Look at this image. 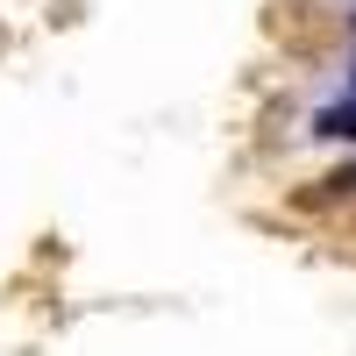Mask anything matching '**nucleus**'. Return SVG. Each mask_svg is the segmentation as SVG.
<instances>
[{"label": "nucleus", "instance_id": "f257e3e1", "mask_svg": "<svg viewBox=\"0 0 356 356\" xmlns=\"http://www.w3.org/2000/svg\"><path fill=\"white\" fill-rule=\"evenodd\" d=\"M307 136L328 143V150H356V93H342V100H328V107H314Z\"/></svg>", "mask_w": 356, "mask_h": 356}, {"label": "nucleus", "instance_id": "f03ea898", "mask_svg": "<svg viewBox=\"0 0 356 356\" xmlns=\"http://www.w3.org/2000/svg\"><path fill=\"white\" fill-rule=\"evenodd\" d=\"M342 93H356V43H349V86H342Z\"/></svg>", "mask_w": 356, "mask_h": 356}, {"label": "nucleus", "instance_id": "7ed1b4c3", "mask_svg": "<svg viewBox=\"0 0 356 356\" xmlns=\"http://www.w3.org/2000/svg\"><path fill=\"white\" fill-rule=\"evenodd\" d=\"M349 43H356V0H349Z\"/></svg>", "mask_w": 356, "mask_h": 356}]
</instances>
